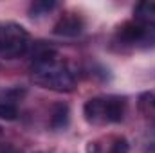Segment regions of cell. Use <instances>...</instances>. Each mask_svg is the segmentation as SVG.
<instances>
[{
    "label": "cell",
    "instance_id": "obj_13",
    "mask_svg": "<svg viewBox=\"0 0 155 153\" xmlns=\"http://www.w3.org/2000/svg\"><path fill=\"white\" fill-rule=\"evenodd\" d=\"M36 153H41V151H36Z\"/></svg>",
    "mask_w": 155,
    "mask_h": 153
},
{
    "label": "cell",
    "instance_id": "obj_5",
    "mask_svg": "<svg viewBox=\"0 0 155 153\" xmlns=\"http://www.w3.org/2000/svg\"><path fill=\"white\" fill-rule=\"evenodd\" d=\"M83 31H85V20L76 13H69L61 16L52 29L56 36H63V38H76Z\"/></svg>",
    "mask_w": 155,
    "mask_h": 153
},
{
    "label": "cell",
    "instance_id": "obj_7",
    "mask_svg": "<svg viewBox=\"0 0 155 153\" xmlns=\"http://www.w3.org/2000/svg\"><path fill=\"white\" fill-rule=\"evenodd\" d=\"M71 122V108L69 105L65 103H58L54 108H52V114H51V128L56 130V132H61L69 126Z\"/></svg>",
    "mask_w": 155,
    "mask_h": 153
},
{
    "label": "cell",
    "instance_id": "obj_2",
    "mask_svg": "<svg viewBox=\"0 0 155 153\" xmlns=\"http://www.w3.org/2000/svg\"><path fill=\"white\" fill-rule=\"evenodd\" d=\"M85 119L92 124L105 122H121L126 114V99L121 96L92 97L83 106Z\"/></svg>",
    "mask_w": 155,
    "mask_h": 153
},
{
    "label": "cell",
    "instance_id": "obj_3",
    "mask_svg": "<svg viewBox=\"0 0 155 153\" xmlns=\"http://www.w3.org/2000/svg\"><path fill=\"white\" fill-rule=\"evenodd\" d=\"M29 31L16 22H0V60H16L29 52Z\"/></svg>",
    "mask_w": 155,
    "mask_h": 153
},
{
    "label": "cell",
    "instance_id": "obj_6",
    "mask_svg": "<svg viewBox=\"0 0 155 153\" xmlns=\"http://www.w3.org/2000/svg\"><path fill=\"white\" fill-rule=\"evenodd\" d=\"M134 20L155 29V2H139L134 7Z\"/></svg>",
    "mask_w": 155,
    "mask_h": 153
},
{
    "label": "cell",
    "instance_id": "obj_10",
    "mask_svg": "<svg viewBox=\"0 0 155 153\" xmlns=\"http://www.w3.org/2000/svg\"><path fill=\"white\" fill-rule=\"evenodd\" d=\"M128 151H130V144L124 137L116 139L114 144H112V150H110V153H128Z\"/></svg>",
    "mask_w": 155,
    "mask_h": 153
},
{
    "label": "cell",
    "instance_id": "obj_11",
    "mask_svg": "<svg viewBox=\"0 0 155 153\" xmlns=\"http://www.w3.org/2000/svg\"><path fill=\"white\" fill-rule=\"evenodd\" d=\"M0 153H22L18 148H15L13 144H9V142H4V144H0Z\"/></svg>",
    "mask_w": 155,
    "mask_h": 153
},
{
    "label": "cell",
    "instance_id": "obj_1",
    "mask_svg": "<svg viewBox=\"0 0 155 153\" xmlns=\"http://www.w3.org/2000/svg\"><path fill=\"white\" fill-rule=\"evenodd\" d=\"M31 72L35 83L49 90L71 92L76 85L67 63L61 61L58 50L45 41H33L31 45Z\"/></svg>",
    "mask_w": 155,
    "mask_h": 153
},
{
    "label": "cell",
    "instance_id": "obj_12",
    "mask_svg": "<svg viewBox=\"0 0 155 153\" xmlns=\"http://www.w3.org/2000/svg\"><path fill=\"white\" fill-rule=\"evenodd\" d=\"M152 105H153V108H155V96L152 97Z\"/></svg>",
    "mask_w": 155,
    "mask_h": 153
},
{
    "label": "cell",
    "instance_id": "obj_9",
    "mask_svg": "<svg viewBox=\"0 0 155 153\" xmlns=\"http://www.w3.org/2000/svg\"><path fill=\"white\" fill-rule=\"evenodd\" d=\"M18 117V106L11 101H2L0 103V119L2 121H15Z\"/></svg>",
    "mask_w": 155,
    "mask_h": 153
},
{
    "label": "cell",
    "instance_id": "obj_8",
    "mask_svg": "<svg viewBox=\"0 0 155 153\" xmlns=\"http://www.w3.org/2000/svg\"><path fill=\"white\" fill-rule=\"evenodd\" d=\"M56 7V2H52V0H41V2H35V4H31V7H29V15L35 18H38V16H43V15H49L52 9Z\"/></svg>",
    "mask_w": 155,
    "mask_h": 153
},
{
    "label": "cell",
    "instance_id": "obj_4",
    "mask_svg": "<svg viewBox=\"0 0 155 153\" xmlns=\"http://www.w3.org/2000/svg\"><path fill=\"white\" fill-rule=\"evenodd\" d=\"M116 38L123 45H150V41H155V29L146 27L144 24L137 22V20H130L124 22L116 33Z\"/></svg>",
    "mask_w": 155,
    "mask_h": 153
}]
</instances>
